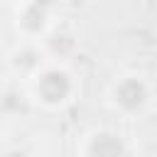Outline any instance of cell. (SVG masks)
<instances>
[{
	"instance_id": "8992f818",
	"label": "cell",
	"mask_w": 157,
	"mask_h": 157,
	"mask_svg": "<svg viewBox=\"0 0 157 157\" xmlns=\"http://www.w3.org/2000/svg\"><path fill=\"white\" fill-rule=\"evenodd\" d=\"M39 42H42V47H44L49 61L69 64V61L78 54V34H76L71 27L61 25V22H56Z\"/></svg>"
},
{
	"instance_id": "7a4b0ae2",
	"label": "cell",
	"mask_w": 157,
	"mask_h": 157,
	"mask_svg": "<svg viewBox=\"0 0 157 157\" xmlns=\"http://www.w3.org/2000/svg\"><path fill=\"white\" fill-rule=\"evenodd\" d=\"M152 101H155V88L150 78L140 71H125L115 76L110 86L105 88V105L115 115L128 118V120L145 115Z\"/></svg>"
},
{
	"instance_id": "6da1fadb",
	"label": "cell",
	"mask_w": 157,
	"mask_h": 157,
	"mask_svg": "<svg viewBox=\"0 0 157 157\" xmlns=\"http://www.w3.org/2000/svg\"><path fill=\"white\" fill-rule=\"evenodd\" d=\"M25 86L29 91L34 108H44V110H64L78 96L76 74L71 71L69 64H59V61H47Z\"/></svg>"
},
{
	"instance_id": "9c48e42d",
	"label": "cell",
	"mask_w": 157,
	"mask_h": 157,
	"mask_svg": "<svg viewBox=\"0 0 157 157\" xmlns=\"http://www.w3.org/2000/svg\"><path fill=\"white\" fill-rule=\"evenodd\" d=\"M10 2H15V5H17V2H22V0H10Z\"/></svg>"
},
{
	"instance_id": "3957f363",
	"label": "cell",
	"mask_w": 157,
	"mask_h": 157,
	"mask_svg": "<svg viewBox=\"0 0 157 157\" xmlns=\"http://www.w3.org/2000/svg\"><path fill=\"white\" fill-rule=\"evenodd\" d=\"M56 22V0H22L15 5L20 39H42Z\"/></svg>"
},
{
	"instance_id": "5b68a950",
	"label": "cell",
	"mask_w": 157,
	"mask_h": 157,
	"mask_svg": "<svg viewBox=\"0 0 157 157\" xmlns=\"http://www.w3.org/2000/svg\"><path fill=\"white\" fill-rule=\"evenodd\" d=\"M78 157H130V147L113 128H93L81 137Z\"/></svg>"
},
{
	"instance_id": "52a82bcc",
	"label": "cell",
	"mask_w": 157,
	"mask_h": 157,
	"mask_svg": "<svg viewBox=\"0 0 157 157\" xmlns=\"http://www.w3.org/2000/svg\"><path fill=\"white\" fill-rule=\"evenodd\" d=\"M32 108H34V103H32L25 83L12 81V83H5L0 88V115L2 118L17 120V118H25Z\"/></svg>"
},
{
	"instance_id": "ba28073f",
	"label": "cell",
	"mask_w": 157,
	"mask_h": 157,
	"mask_svg": "<svg viewBox=\"0 0 157 157\" xmlns=\"http://www.w3.org/2000/svg\"><path fill=\"white\" fill-rule=\"evenodd\" d=\"M0 157H29L25 150H20V147H10V150H5Z\"/></svg>"
},
{
	"instance_id": "277c9868",
	"label": "cell",
	"mask_w": 157,
	"mask_h": 157,
	"mask_svg": "<svg viewBox=\"0 0 157 157\" xmlns=\"http://www.w3.org/2000/svg\"><path fill=\"white\" fill-rule=\"evenodd\" d=\"M7 69H10V74L17 78V81H22V83H27L47 61H49V56H47V52H44V47H42V42L39 39H20L10 52H7Z\"/></svg>"
}]
</instances>
